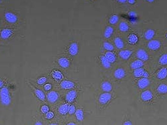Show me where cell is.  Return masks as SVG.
<instances>
[{
    "mask_svg": "<svg viewBox=\"0 0 167 125\" xmlns=\"http://www.w3.org/2000/svg\"><path fill=\"white\" fill-rule=\"evenodd\" d=\"M152 78L155 82L166 81L167 79V66L156 69L152 72Z\"/></svg>",
    "mask_w": 167,
    "mask_h": 125,
    "instance_id": "obj_13",
    "label": "cell"
},
{
    "mask_svg": "<svg viewBox=\"0 0 167 125\" xmlns=\"http://www.w3.org/2000/svg\"><path fill=\"white\" fill-rule=\"evenodd\" d=\"M125 40L126 42L127 46L136 48L140 46L139 43L140 40H141V38H140L138 34H136V33L130 32L126 36Z\"/></svg>",
    "mask_w": 167,
    "mask_h": 125,
    "instance_id": "obj_14",
    "label": "cell"
},
{
    "mask_svg": "<svg viewBox=\"0 0 167 125\" xmlns=\"http://www.w3.org/2000/svg\"><path fill=\"white\" fill-rule=\"evenodd\" d=\"M154 79L151 78H133L132 84L135 88L139 90L146 89V88H151L155 83Z\"/></svg>",
    "mask_w": 167,
    "mask_h": 125,
    "instance_id": "obj_7",
    "label": "cell"
},
{
    "mask_svg": "<svg viewBox=\"0 0 167 125\" xmlns=\"http://www.w3.org/2000/svg\"><path fill=\"white\" fill-rule=\"evenodd\" d=\"M48 80V76H40V78H38L36 83L38 86H44L45 84H46Z\"/></svg>",
    "mask_w": 167,
    "mask_h": 125,
    "instance_id": "obj_36",
    "label": "cell"
},
{
    "mask_svg": "<svg viewBox=\"0 0 167 125\" xmlns=\"http://www.w3.org/2000/svg\"><path fill=\"white\" fill-rule=\"evenodd\" d=\"M44 89L46 91H50L52 89V85L50 84H45L44 85Z\"/></svg>",
    "mask_w": 167,
    "mask_h": 125,
    "instance_id": "obj_43",
    "label": "cell"
},
{
    "mask_svg": "<svg viewBox=\"0 0 167 125\" xmlns=\"http://www.w3.org/2000/svg\"><path fill=\"white\" fill-rule=\"evenodd\" d=\"M5 82L4 79L0 78V89L5 86Z\"/></svg>",
    "mask_w": 167,
    "mask_h": 125,
    "instance_id": "obj_44",
    "label": "cell"
},
{
    "mask_svg": "<svg viewBox=\"0 0 167 125\" xmlns=\"http://www.w3.org/2000/svg\"><path fill=\"white\" fill-rule=\"evenodd\" d=\"M33 125H45V124L44 123V122L41 119H40V118H36V119H35Z\"/></svg>",
    "mask_w": 167,
    "mask_h": 125,
    "instance_id": "obj_42",
    "label": "cell"
},
{
    "mask_svg": "<svg viewBox=\"0 0 167 125\" xmlns=\"http://www.w3.org/2000/svg\"><path fill=\"white\" fill-rule=\"evenodd\" d=\"M40 111L42 114L44 115L45 114H46L49 111H50V107H49V106L47 104H43L42 105V106L40 107Z\"/></svg>",
    "mask_w": 167,
    "mask_h": 125,
    "instance_id": "obj_38",
    "label": "cell"
},
{
    "mask_svg": "<svg viewBox=\"0 0 167 125\" xmlns=\"http://www.w3.org/2000/svg\"><path fill=\"white\" fill-rule=\"evenodd\" d=\"M70 104L67 103H63L60 104L57 106L55 111V116H57L59 120L62 121L68 117V109H69Z\"/></svg>",
    "mask_w": 167,
    "mask_h": 125,
    "instance_id": "obj_12",
    "label": "cell"
},
{
    "mask_svg": "<svg viewBox=\"0 0 167 125\" xmlns=\"http://www.w3.org/2000/svg\"><path fill=\"white\" fill-rule=\"evenodd\" d=\"M79 95L80 92L76 88L68 90L64 94V102L69 104L76 103L79 98Z\"/></svg>",
    "mask_w": 167,
    "mask_h": 125,
    "instance_id": "obj_15",
    "label": "cell"
},
{
    "mask_svg": "<svg viewBox=\"0 0 167 125\" xmlns=\"http://www.w3.org/2000/svg\"><path fill=\"white\" fill-rule=\"evenodd\" d=\"M117 2H119V3H121V4H124V3H125L127 0H116Z\"/></svg>",
    "mask_w": 167,
    "mask_h": 125,
    "instance_id": "obj_47",
    "label": "cell"
},
{
    "mask_svg": "<svg viewBox=\"0 0 167 125\" xmlns=\"http://www.w3.org/2000/svg\"><path fill=\"white\" fill-rule=\"evenodd\" d=\"M60 86L62 89L68 90L74 89V88H76V83L70 80H63L61 81Z\"/></svg>",
    "mask_w": 167,
    "mask_h": 125,
    "instance_id": "obj_28",
    "label": "cell"
},
{
    "mask_svg": "<svg viewBox=\"0 0 167 125\" xmlns=\"http://www.w3.org/2000/svg\"><path fill=\"white\" fill-rule=\"evenodd\" d=\"M130 76V71L126 63L119 62L114 66L111 71V77L114 82L117 83L127 80Z\"/></svg>",
    "mask_w": 167,
    "mask_h": 125,
    "instance_id": "obj_1",
    "label": "cell"
},
{
    "mask_svg": "<svg viewBox=\"0 0 167 125\" xmlns=\"http://www.w3.org/2000/svg\"><path fill=\"white\" fill-rule=\"evenodd\" d=\"M118 32H119V34H125L131 32L130 31V26L127 22L122 21L119 23L118 25Z\"/></svg>",
    "mask_w": 167,
    "mask_h": 125,
    "instance_id": "obj_29",
    "label": "cell"
},
{
    "mask_svg": "<svg viewBox=\"0 0 167 125\" xmlns=\"http://www.w3.org/2000/svg\"><path fill=\"white\" fill-rule=\"evenodd\" d=\"M74 117L76 118V120L79 122L80 123H82L85 118V112L84 108L81 106L77 107Z\"/></svg>",
    "mask_w": 167,
    "mask_h": 125,
    "instance_id": "obj_30",
    "label": "cell"
},
{
    "mask_svg": "<svg viewBox=\"0 0 167 125\" xmlns=\"http://www.w3.org/2000/svg\"><path fill=\"white\" fill-rule=\"evenodd\" d=\"M56 62L59 66L62 69H64V70L69 69L72 65L71 59L67 56H61L58 58Z\"/></svg>",
    "mask_w": 167,
    "mask_h": 125,
    "instance_id": "obj_24",
    "label": "cell"
},
{
    "mask_svg": "<svg viewBox=\"0 0 167 125\" xmlns=\"http://www.w3.org/2000/svg\"><path fill=\"white\" fill-rule=\"evenodd\" d=\"M102 46L104 51L107 52H117L116 48L114 47V44L111 40H106V39H104L102 41Z\"/></svg>",
    "mask_w": 167,
    "mask_h": 125,
    "instance_id": "obj_31",
    "label": "cell"
},
{
    "mask_svg": "<svg viewBox=\"0 0 167 125\" xmlns=\"http://www.w3.org/2000/svg\"><path fill=\"white\" fill-rule=\"evenodd\" d=\"M46 100L51 104H57L61 98V94L57 90H50L45 95Z\"/></svg>",
    "mask_w": 167,
    "mask_h": 125,
    "instance_id": "obj_20",
    "label": "cell"
},
{
    "mask_svg": "<svg viewBox=\"0 0 167 125\" xmlns=\"http://www.w3.org/2000/svg\"><path fill=\"white\" fill-rule=\"evenodd\" d=\"M29 88H31L32 90L33 91V93L35 96L38 99L41 101V102H45L46 100V96H45V94L42 90L39 89V88L34 86V85H32L30 83H29Z\"/></svg>",
    "mask_w": 167,
    "mask_h": 125,
    "instance_id": "obj_26",
    "label": "cell"
},
{
    "mask_svg": "<svg viewBox=\"0 0 167 125\" xmlns=\"http://www.w3.org/2000/svg\"><path fill=\"white\" fill-rule=\"evenodd\" d=\"M133 57L152 64V62L154 60V58H155V56L150 53V52L147 50L146 48L144 47L142 44H140L139 46L136 48Z\"/></svg>",
    "mask_w": 167,
    "mask_h": 125,
    "instance_id": "obj_5",
    "label": "cell"
},
{
    "mask_svg": "<svg viewBox=\"0 0 167 125\" xmlns=\"http://www.w3.org/2000/svg\"><path fill=\"white\" fill-rule=\"evenodd\" d=\"M141 44L153 56H156L166 50L167 42L162 37H158L151 40L142 42Z\"/></svg>",
    "mask_w": 167,
    "mask_h": 125,
    "instance_id": "obj_2",
    "label": "cell"
},
{
    "mask_svg": "<svg viewBox=\"0 0 167 125\" xmlns=\"http://www.w3.org/2000/svg\"><path fill=\"white\" fill-rule=\"evenodd\" d=\"M135 49L136 48L128 47L124 49H122V50H118L117 54H118V56H119V61L120 62L127 63V62L134 56Z\"/></svg>",
    "mask_w": 167,
    "mask_h": 125,
    "instance_id": "obj_11",
    "label": "cell"
},
{
    "mask_svg": "<svg viewBox=\"0 0 167 125\" xmlns=\"http://www.w3.org/2000/svg\"><path fill=\"white\" fill-rule=\"evenodd\" d=\"M119 15L116 14L112 15L109 18V24L111 25H114L116 24L117 23L119 22Z\"/></svg>",
    "mask_w": 167,
    "mask_h": 125,
    "instance_id": "obj_35",
    "label": "cell"
},
{
    "mask_svg": "<svg viewBox=\"0 0 167 125\" xmlns=\"http://www.w3.org/2000/svg\"><path fill=\"white\" fill-rule=\"evenodd\" d=\"M166 82H167V79H166Z\"/></svg>",
    "mask_w": 167,
    "mask_h": 125,
    "instance_id": "obj_51",
    "label": "cell"
},
{
    "mask_svg": "<svg viewBox=\"0 0 167 125\" xmlns=\"http://www.w3.org/2000/svg\"><path fill=\"white\" fill-rule=\"evenodd\" d=\"M146 70H147V69L143 68L135 69V70L130 71V76L133 78H142V75L144 74V72H145V71Z\"/></svg>",
    "mask_w": 167,
    "mask_h": 125,
    "instance_id": "obj_32",
    "label": "cell"
},
{
    "mask_svg": "<svg viewBox=\"0 0 167 125\" xmlns=\"http://www.w3.org/2000/svg\"><path fill=\"white\" fill-rule=\"evenodd\" d=\"M117 98L116 94L114 93H104L101 92L97 96V103L100 110H104L109 107L112 102Z\"/></svg>",
    "mask_w": 167,
    "mask_h": 125,
    "instance_id": "obj_4",
    "label": "cell"
},
{
    "mask_svg": "<svg viewBox=\"0 0 167 125\" xmlns=\"http://www.w3.org/2000/svg\"><path fill=\"white\" fill-rule=\"evenodd\" d=\"M116 35V29L112 25H107L104 30V39L106 40H111L114 35Z\"/></svg>",
    "mask_w": 167,
    "mask_h": 125,
    "instance_id": "obj_25",
    "label": "cell"
},
{
    "mask_svg": "<svg viewBox=\"0 0 167 125\" xmlns=\"http://www.w3.org/2000/svg\"><path fill=\"white\" fill-rule=\"evenodd\" d=\"M4 18L9 24H15L18 22V15L12 12H5L4 13Z\"/></svg>",
    "mask_w": 167,
    "mask_h": 125,
    "instance_id": "obj_27",
    "label": "cell"
},
{
    "mask_svg": "<svg viewBox=\"0 0 167 125\" xmlns=\"http://www.w3.org/2000/svg\"><path fill=\"white\" fill-rule=\"evenodd\" d=\"M97 58H98V64L100 65V66L102 67L104 70L110 71L111 72V71H112V68L114 67V66L110 63L109 60H108L106 58V57L104 56V54H102L99 55L97 57Z\"/></svg>",
    "mask_w": 167,
    "mask_h": 125,
    "instance_id": "obj_21",
    "label": "cell"
},
{
    "mask_svg": "<svg viewBox=\"0 0 167 125\" xmlns=\"http://www.w3.org/2000/svg\"><path fill=\"white\" fill-rule=\"evenodd\" d=\"M53 76L55 79V80H61L62 79V78H63V75H62V74L60 72L55 71V72H54V73H53Z\"/></svg>",
    "mask_w": 167,
    "mask_h": 125,
    "instance_id": "obj_39",
    "label": "cell"
},
{
    "mask_svg": "<svg viewBox=\"0 0 167 125\" xmlns=\"http://www.w3.org/2000/svg\"><path fill=\"white\" fill-rule=\"evenodd\" d=\"M157 35V31L155 30L154 29H147L144 32L142 35L141 36V40L142 42H145V41H149V40H151L152 39H155L158 38V36H156Z\"/></svg>",
    "mask_w": 167,
    "mask_h": 125,
    "instance_id": "obj_23",
    "label": "cell"
},
{
    "mask_svg": "<svg viewBox=\"0 0 167 125\" xmlns=\"http://www.w3.org/2000/svg\"><path fill=\"white\" fill-rule=\"evenodd\" d=\"M44 116L45 119L46 120H48V121H49V120H54V118L55 117V113H54V112L50 110L48 112V113H47L46 114H45Z\"/></svg>",
    "mask_w": 167,
    "mask_h": 125,
    "instance_id": "obj_37",
    "label": "cell"
},
{
    "mask_svg": "<svg viewBox=\"0 0 167 125\" xmlns=\"http://www.w3.org/2000/svg\"><path fill=\"white\" fill-rule=\"evenodd\" d=\"M166 50H167V45H166Z\"/></svg>",
    "mask_w": 167,
    "mask_h": 125,
    "instance_id": "obj_50",
    "label": "cell"
},
{
    "mask_svg": "<svg viewBox=\"0 0 167 125\" xmlns=\"http://www.w3.org/2000/svg\"><path fill=\"white\" fill-rule=\"evenodd\" d=\"M76 108H77V106L76 103L70 104L69 109H68V117L74 116V114L76 113Z\"/></svg>",
    "mask_w": 167,
    "mask_h": 125,
    "instance_id": "obj_34",
    "label": "cell"
},
{
    "mask_svg": "<svg viewBox=\"0 0 167 125\" xmlns=\"http://www.w3.org/2000/svg\"><path fill=\"white\" fill-rule=\"evenodd\" d=\"M122 125H133L132 122L130 120V118H125L122 122Z\"/></svg>",
    "mask_w": 167,
    "mask_h": 125,
    "instance_id": "obj_41",
    "label": "cell"
},
{
    "mask_svg": "<svg viewBox=\"0 0 167 125\" xmlns=\"http://www.w3.org/2000/svg\"><path fill=\"white\" fill-rule=\"evenodd\" d=\"M139 100L145 106H154L159 101V99L154 93L152 87L139 90Z\"/></svg>",
    "mask_w": 167,
    "mask_h": 125,
    "instance_id": "obj_3",
    "label": "cell"
},
{
    "mask_svg": "<svg viewBox=\"0 0 167 125\" xmlns=\"http://www.w3.org/2000/svg\"><path fill=\"white\" fill-rule=\"evenodd\" d=\"M154 93L159 100L167 97V82H155L152 86Z\"/></svg>",
    "mask_w": 167,
    "mask_h": 125,
    "instance_id": "obj_6",
    "label": "cell"
},
{
    "mask_svg": "<svg viewBox=\"0 0 167 125\" xmlns=\"http://www.w3.org/2000/svg\"><path fill=\"white\" fill-rule=\"evenodd\" d=\"M127 2H129V4H130L131 5L135 4V2H136L135 0H127Z\"/></svg>",
    "mask_w": 167,
    "mask_h": 125,
    "instance_id": "obj_45",
    "label": "cell"
},
{
    "mask_svg": "<svg viewBox=\"0 0 167 125\" xmlns=\"http://www.w3.org/2000/svg\"><path fill=\"white\" fill-rule=\"evenodd\" d=\"M60 121V120H58V119L49 120V121H48V123L46 125H61V123Z\"/></svg>",
    "mask_w": 167,
    "mask_h": 125,
    "instance_id": "obj_40",
    "label": "cell"
},
{
    "mask_svg": "<svg viewBox=\"0 0 167 125\" xmlns=\"http://www.w3.org/2000/svg\"><path fill=\"white\" fill-rule=\"evenodd\" d=\"M128 67H129L130 71H132L135 69L143 68L147 69L150 71L152 72V64L149 63V62H146L145 61H142L139 59H137L132 57L130 60L127 62Z\"/></svg>",
    "mask_w": 167,
    "mask_h": 125,
    "instance_id": "obj_8",
    "label": "cell"
},
{
    "mask_svg": "<svg viewBox=\"0 0 167 125\" xmlns=\"http://www.w3.org/2000/svg\"><path fill=\"white\" fill-rule=\"evenodd\" d=\"M104 56L106 57L109 62L113 66L116 65L118 63H119V56H118L117 52H107V51H104L103 53Z\"/></svg>",
    "mask_w": 167,
    "mask_h": 125,
    "instance_id": "obj_22",
    "label": "cell"
},
{
    "mask_svg": "<svg viewBox=\"0 0 167 125\" xmlns=\"http://www.w3.org/2000/svg\"><path fill=\"white\" fill-rule=\"evenodd\" d=\"M12 101V96L9 86H4L0 89V103L4 106H9Z\"/></svg>",
    "mask_w": 167,
    "mask_h": 125,
    "instance_id": "obj_10",
    "label": "cell"
},
{
    "mask_svg": "<svg viewBox=\"0 0 167 125\" xmlns=\"http://www.w3.org/2000/svg\"><path fill=\"white\" fill-rule=\"evenodd\" d=\"M100 89L101 92L104 93H113L114 81L112 79L108 77L104 78L100 84Z\"/></svg>",
    "mask_w": 167,
    "mask_h": 125,
    "instance_id": "obj_17",
    "label": "cell"
},
{
    "mask_svg": "<svg viewBox=\"0 0 167 125\" xmlns=\"http://www.w3.org/2000/svg\"><path fill=\"white\" fill-rule=\"evenodd\" d=\"M111 41H112V44H114V47L116 48L117 51L128 48L125 39L123 38V36L119 34L114 35L112 39H111Z\"/></svg>",
    "mask_w": 167,
    "mask_h": 125,
    "instance_id": "obj_18",
    "label": "cell"
},
{
    "mask_svg": "<svg viewBox=\"0 0 167 125\" xmlns=\"http://www.w3.org/2000/svg\"><path fill=\"white\" fill-rule=\"evenodd\" d=\"M146 1L148 2H150V3H152L154 1H155V0H146Z\"/></svg>",
    "mask_w": 167,
    "mask_h": 125,
    "instance_id": "obj_48",
    "label": "cell"
},
{
    "mask_svg": "<svg viewBox=\"0 0 167 125\" xmlns=\"http://www.w3.org/2000/svg\"><path fill=\"white\" fill-rule=\"evenodd\" d=\"M162 37L164 39H165V40L167 42V32L165 33V34H164L163 36H162Z\"/></svg>",
    "mask_w": 167,
    "mask_h": 125,
    "instance_id": "obj_46",
    "label": "cell"
},
{
    "mask_svg": "<svg viewBox=\"0 0 167 125\" xmlns=\"http://www.w3.org/2000/svg\"><path fill=\"white\" fill-rule=\"evenodd\" d=\"M15 29L12 28H4L0 29V39L4 41L10 40L14 37Z\"/></svg>",
    "mask_w": 167,
    "mask_h": 125,
    "instance_id": "obj_19",
    "label": "cell"
},
{
    "mask_svg": "<svg viewBox=\"0 0 167 125\" xmlns=\"http://www.w3.org/2000/svg\"><path fill=\"white\" fill-rule=\"evenodd\" d=\"M1 2H2V1H1V0H0V4H1Z\"/></svg>",
    "mask_w": 167,
    "mask_h": 125,
    "instance_id": "obj_49",
    "label": "cell"
},
{
    "mask_svg": "<svg viewBox=\"0 0 167 125\" xmlns=\"http://www.w3.org/2000/svg\"><path fill=\"white\" fill-rule=\"evenodd\" d=\"M61 125H82L74 117H69L62 121Z\"/></svg>",
    "mask_w": 167,
    "mask_h": 125,
    "instance_id": "obj_33",
    "label": "cell"
},
{
    "mask_svg": "<svg viewBox=\"0 0 167 125\" xmlns=\"http://www.w3.org/2000/svg\"><path fill=\"white\" fill-rule=\"evenodd\" d=\"M80 46L78 42L76 41L71 42L69 44L65 47V54L69 58H74L79 53Z\"/></svg>",
    "mask_w": 167,
    "mask_h": 125,
    "instance_id": "obj_16",
    "label": "cell"
},
{
    "mask_svg": "<svg viewBox=\"0 0 167 125\" xmlns=\"http://www.w3.org/2000/svg\"><path fill=\"white\" fill-rule=\"evenodd\" d=\"M162 66H167V50H165L159 55H156L152 62V72L156 69Z\"/></svg>",
    "mask_w": 167,
    "mask_h": 125,
    "instance_id": "obj_9",
    "label": "cell"
}]
</instances>
